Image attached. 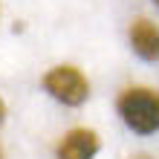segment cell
<instances>
[{"mask_svg":"<svg viewBox=\"0 0 159 159\" xmlns=\"http://www.w3.org/2000/svg\"><path fill=\"white\" fill-rule=\"evenodd\" d=\"M98 133L90 127H72L67 136L58 142V159H96L98 153Z\"/></svg>","mask_w":159,"mask_h":159,"instance_id":"obj_3","label":"cell"},{"mask_svg":"<svg viewBox=\"0 0 159 159\" xmlns=\"http://www.w3.org/2000/svg\"><path fill=\"white\" fill-rule=\"evenodd\" d=\"M116 110L121 121L139 136H151L159 130V93L151 87H130L119 96Z\"/></svg>","mask_w":159,"mask_h":159,"instance_id":"obj_1","label":"cell"},{"mask_svg":"<svg viewBox=\"0 0 159 159\" xmlns=\"http://www.w3.org/2000/svg\"><path fill=\"white\" fill-rule=\"evenodd\" d=\"M0 159H3V148H0Z\"/></svg>","mask_w":159,"mask_h":159,"instance_id":"obj_7","label":"cell"},{"mask_svg":"<svg viewBox=\"0 0 159 159\" xmlns=\"http://www.w3.org/2000/svg\"><path fill=\"white\" fill-rule=\"evenodd\" d=\"M127 38H130L133 52L142 61H148V64L159 61V26L153 20H148V17H136V20L130 23Z\"/></svg>","mask_w":159,"mask_h":159,"instance_id":"obj_4","label":"cell"},{"mask_svg":"<svg viewBox=\"0 0 159 159\" xmlns=\"http://www.w3.org/2000/svg\"><path fill=\"white\" fill-rule=\"evenodd\" d=\"M153 3H156V6H159V0H153Z\"/></svg>","mask_w":159,"mask_h":159,"instance_id":"obj_8","label":"cell"},{"mask_svg":"<svg viewBox=\"0 0 159 159\" xmlns=\"http://www.w3.org/2000/svg\"><path fill=\"white\" fill-rule=\"evenodd\" d=\"M3 119H6V104H3V98H0V125H3Z\"/></svg>","mask_w":159,"mask_h":159,"instance_id":"obj_5","label":"cell"},{"mask_svg":"<svg viewBox=\"0 0 159 159\" xmlns=\"http://www.w3.org/2000/svg\"><path fill=\"white\" fill-rule=\"evenodd\" d=\"M43 90L49 93L55 101L67 107H78L90 98V81L84 78V72L72 64H61V67H52L43 75Z\"/></svg>","mask_w":159,"mask_h":159,"instance_id":"obj_2","label":"cell"},{"mask_svg":"<svg viewBox=\"0 0 159 159\" xmlns=\"http://www.w3.org/2000/svg\"><path fill=\"white\" fill-rule=\"evenodd\" d=\"M130 159H153V156H148V153H136V156H130Z\"/></svg>","mask_w":159,"mask_h":159,"instance_id":"obj_6","label":"cell"}]
</instances>
